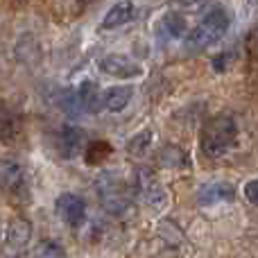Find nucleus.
<instances>
[{"label":"nucleus","mask_w":258,"mask_h":258,"mask_svg":"<svg viewBox=\"0 0 258 258\" xmlns=\"http://www.w3.org/2000/svg\"><path fill=\"white\" fill-rule=\"evenodd\" d=\"M84 143H86V134H84V129H80V127L66 125L57 132V152L63 159H75V156H80L82 150H84Z\"/></svg>","instance_id":"7"},{"label":"nucleus","mask_w":258,"mask_h":258,"mask_svg":"<svg viewBox=\"0 0 258 258\" xmlns=\"http://www.w3.org/2000/svg\"><path fill=\"white\" fill-rule=\"evenodd\" d=\"M25 170L14 159H0V188L7 192H16L23 188Z\"/></svg>","instance_id":"8"},{"label":"nucleus","mask_w":258,"mask_h":258,"mask_svg":"<svg viewBox=\"0 0 258 258\" xmlns=\"http://www.w3.org/2000/svg\"><path fill=\"white\" fill-rule=\"evenodd\" d=\"M63 256H66L63 247L54 240H41L34 247V258H63Z\"/></svg>","instance_id":"18"},{"label":"nucleus","mask_w":258,"mask_h":258,"mask_svg":"<svg viewBox=\"0 0 258 258\" xmlns=\"http://www.w3.org/2000/svg\"><path fill=\"white\" fill-rule=\"evenodd\" d=\"M181 5H195V3H200V0H179Z\"/></svg>","instance_id":"20"},{"label":"nucleus","mask_w":258,"mask_h":258,"mask_svg":"<svg viewBox=\"0 0 258 258\" xmlns=\"http://www.w3.org/2000/svg\"><path fill=\"white\" fill-rule=\"evenodd\" d=\"M238 138V127L231 116H213L200 134V147L204 156L209 159H220L233 147Z\"/></svg>","instance_id":"1"},{"label":"nucleus","mask_w":258,"mask_h":258,"mask_svg":"<svg viewBox=\"0 0 258 258\" xmlns=\"http://www.w3.org/2000/svg\"><path fill=\"white\" fill-rule=\"evenodd\" d=\"M183 32H186V18H183L181 14H177V12L163 14V18H161V23H159V34L163 36L165 41L179 39Z\"/></svg>","instance_id":"14"},{"label":"nucleus","mask_w":258,"mask_h":258,"mask_svg":"<svg viewBox=\"0 0 258 258\" xmlns=\"http://www.w3.org/2000/svg\"><path fill=\"white\" fill-rule=\"evenodd\" d=\"M32 238V224L30 220L25 218H16L12 220V224L7 227V236H5V242L12 251H21L23 247L30 242Z\"/></svg>","instance_id":"10"},{"label":"nucleus","mask_w":258,"mask_h":258,"mask_svg":"<svg viewBox=\"0 0 258 258\" xmlns=\"http://www.w3.org/2000/svg\"><path fill=\"white\" fill-rule=\"evenodd\" d=\"M57 215L73 229H80L86 220V202L75 192H61L54 202Z\"/></svg>","instance_id":"4"},{"label":"nucleus","mask_w":258,"mask_h":258,"mask_svg":"<svg viewBox=\"0 0 258 258\" xmlns=\"http://www.w3.org/2000/svg\"><path fill=\"white\" fill-rule=\"evenodd\" d=\"M16 134V116L12 109L0 104V141H9Z\"/></svg>","instance_id":"16"},{"label":"nucleus","mask_w":258,"mask_h":258,"mask_svg":"<svg viewBox=\"0 0 258 258\" xmlns=\"http://www.w3.org/2000/svg\"><path fill=\"white\" fill-rule=\"evenodd\" d=\"M256 190H258V183H256V179H251V181H247V186H245V195H247V200H249L254 206L258 204Z\"/></svg>","instance_id":"19"},{"label":"nucleus","mask_w":258,"mask_h":258,"mask_svg":"<svg viewBox=\"0 0 258 258\" xmlns=\"http://www.w3.org/2000/svg\"><path fill=\"white\" fill-rule=\"evenodd\" d=\"M229 25H231V18H229L227 9L222 5H213L200 18V23L192 27L190 34L186 36V45L190 50H202V48H209V45H215L227 34Z\"/></svg>","instance_id":"2"},{"label":"nucleus","mask_w":258,"mask_h":258,"mask_svg":"<svg viewBox=\"0 0 258 258\" xmlns=\"http://www.w3.org/2000/svg\"><path fill=\"white\" fill-rule=\"evenodd\" d=\"M134 95V89L132 86H111V89H107L102 93V107L107 109V111H122V109L129 104V100H132Z\"/></svg>","instance_id":"13"},{"label":"nucleus","mask_w":258,"mask_h":258,"mask_svg":"<svg viewBox=\"0 0 258 258\" xmlns=\"http://www.w3.org/2000/svg\"><path fill=\"white\" fill-rule=\"evenodd\" d=\"M95 192L98 200L102 202V206L109 213H125L132 206L134 200V188L125 181V177L118 172H102L95 179Z\"/></svg>","instance_id":"3"},{"label":"nucleus","mask_w":258,"mask_h":258,"mask_svg":"<svg viewBox=\"0 0 258 258\" xmlns=\"http://www.w3.org/2000/svg\"><path fill=\"white\" fill-rule=\"evenodd\" d=\"M100 71L104 75H111L116 80H132V77H138L143 73V68L134 61L127 54H107V57L100 61Z\"/></svg>","instance_id":"5"},{"label":"nucleus","mask_w":258,"mask_h":258,"mask_svg":"<svg viewBox=\"0 0 258 258\" xmlns=\"http://www.w3.org/2000/svg\"><path fill=\"white\" fill-rule=\"evenodd\" d=\"M132 188H136V192L143 197V202H147V204H152V206H161L165 202V192H163V188H161L159 179L145 168H141L136 172Z\"/></svg>","instance_id":"6"},{"label":"nucleus","mask_w":258,"mask_h":258,"mask_svg":"<svg viewBox=\"0 0 258 258\" xmlns=\"http://www.w3.org/2000/svg\"><path fill=\"white\" fill-rule=\"evenodd\" d=\"M150 143H152V132L150 129H143L141 134H136V136L127 143V152L132 156H143L147 152V147H150Z\"/></svg>","instance_id":"17"},{"label":"nucleus","mask_w":258,"mask_h":258,"mask_svg":"<svg viewBox=\"0 0 258 258\" xmlns=\"http://www.w3.org/2000/svg\"><path fill=\"white\" fill-rule=\"evenodd\" d=\"M236 197V190H233L231 183H224V181H215L209 183L200 190V204L202 206H211V204H218V202H231Z\"/></svg>","instance_id":"12"},{"label":"nucleus","mask_w":258,"mask_h":258,"mask_svg":"<svg viewBox=\"0 0 258 258\" xmlns=\"http://www.w3.org/2000/svg\"><path fill=\"white\" fill-rule=\"evenodd\" d=\"M159 161L163 168H186V165H190L188 156L183 154V150H179L177 145H165L159 154Z\"/></svg>","instance_id":"15"},{"label":"nucleus","mask_w":258,"mask_h":258,"mask_svg":"<svg viewBox=\"0 0 258 258\" xmlns=\"http://www.w3.org/2000/svg\"><path fill=\"white\" fill-rule=\"evenodd\" d=\"M75 98H77L80 109L86 113H98L100 109H102V93H100L98 84L91 80L82 82L80 89L75 91Z\"/></svg>","instance_id":"9"},{"label":"nucleus","mask_w":258,"mask_h":258,"mask_svg":"<svg viewBox=\"0 0 258 258\" xmlns=\"http://www.w3.org/2000/svg\"><path fill=\"white\" fill-rule=\"evenodd\" d=\"M134 18H136V7H134V3L120 0V3H116L107 12V16H104V21H102V27L104 30H116V27H122V25H127V23H132Z\"/></svg>","instance_id":"11"}]
</instances>
